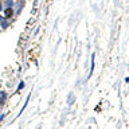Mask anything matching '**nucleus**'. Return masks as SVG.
<instances>
[{"mask_svg": "<svg viewBox=\"0 0 129 129\" xmlns=\"http://www.w3.org/2000/svg\"><path fill=\"white\" fill-rule=\"evenodd\" d=\"M12 10H11V8H7L6 10V18H10V16H12Z\"/></svg>", "mask_w": 129, "mask_h": 129, "instance_id": "f257e3e1", "label": "nucleus"}, {"mask_svg": "<svg viewBox=\"0 0 129 129\" xmlns=\"http://www.w3.org/2000/svg\"><path fill=\"white\" fill-rule=\"evenodd\" d=\"M23 86H24V83H23V82H20V83H19V89H23Z\"/></svg>", "mask_w": 129, "mask_h": 129, "instance_id": "f03ea898", "label": "nucleus"}, {"mask_svg": "<svg viewBox=\"0 0 129 129\" xmlns=\"http://www.w3.org/2000/svg\"><path fill=\"white\" fill-rule=\"evenodd\" d=\"M0 8H2V4H0Z\"/></svg>", "mask_w": 129, "mask_h": 129, "instance_id": "7ed1b4c3", "label": "nucleus"}]
</instances>
